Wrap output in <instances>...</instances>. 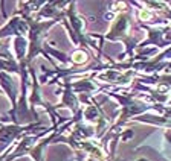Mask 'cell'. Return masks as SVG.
<instances>
[{
  "label": "cell",
  "instance_id": "obj_1",
  "mask_svg": "<svg viewBox=\"0 0 171 161\" xmlns=\"http://www.w3.org/2000/svg\"><path fill=\"white\" fill-rule=\"evenodd\" d=\"M73 59L75 61H78V62H81V61H84V53H81V52H77L73 55Z\"/></svg>",
  "mask_w": 171,
  "mask_h": 161
}]
</instances>
